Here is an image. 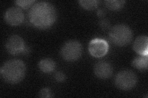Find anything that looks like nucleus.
<instances>
[{
    "label": "nucleus",
    "instance_id": "obj_1",
    "mask_svg": "<svg viewBox=\"0 0 148 98\" xmlns=\"http://www.w3.org/2000/svg\"><path fill=\"white\" fill-rule=\"evenodd\" d=\"M28 17L30 23L37 28L48 29L57 19V11L51 3L41 1L36 3L30 9Z\"/></svg>",
    "mask_w": 148,
    "mask_h": 98
},
{
    "label": "nucleus",
    "instance_id": "obj_2",
    "mask_svg": "<svg viewBox=\"0 0 148 98\" xmlns=\"http://www.w3.org/2000/svg\"><path fill=\"white\" fill-rule=\"evenodd\" d=\"M25 64L20 59H11L4 63L0 69L2 78L10 84H17L24 79L26 74Z\"/></svg>",
    "mask_w": 148,
    "mask_h": 98
},
{
    "label": "nucleus",
    "instance_id": "obj_3",
    "mask_svg": "<svg viewBox=\"0 0 148 98\" xmlns=\"http://www.w3.org/2000/svg\"><path fill=\"white\" fill-rule=\"evenodd\" d=\"M133 38V32L130 28L123 24L115 25L110 29L109 39L111 43L117 46L123 47L130 43Z\"/></svg>",
    "mask_w": 148,
    "mask_h": 98
},
{
    "label": "nucleus",
    "instance_id": "obj_4",
    "mask_svg": "<svg viewBox=\"0 0 148 98\" xmlns=\"http://www.w3.org/2000/svg\"><path fill=\"white\" fill-rule=\"evenodd\" d=\"M136 74L130 70H123L119 72L115 78V84L119 89L123 91L130 90L137 83Z\"/></svg>",
    "mask_w": 148,
    "mask_h": 98
},
{
    "label": "nucleus",
    "instance_id": "obj_5",
    "mask_svg": "<svg viewBox=\"0 0 148 98\" xmlns=\"http://www.w3.org/2000/svg\"><path fill=\"white\" fill-rule=\"evenodd\" d=\"M82 54V46L77 41H69L65 43L61 50L62 58L67 62H75Z\"/></svg>",
    "mask_w": 148,
    "mask_h": 98
},
{
    "label": "nucleus",
    "instance_id": "obj_6",
    "mask_svg": "<svg viewBox=\"0 0 148 98\" xmlns=\"http://www.w3.org/2000/svg\"><path fill=\"white\" fill-rule=\"evenodd\" d=\"M6 49L8 53L12 55L28 52V49L26 47L24 39L21 36L16 34L8 38L6 43Z\"/></svg>",
    "mask_w": 148,
    "mask_h": 98
},
{
    "label": "nucleus",
    "instance_id": "obj_7",
    "mask_svg": "<svg viewBox=\"0 0 148 98\" xmlns=\"http://www.w3.org/2000/svg\"><path fill=\"white\" fill-rule=\"evenodd\" d=\"M109 44L105 40L96 38L90 41L88 51L90 55L95 58H101L108 53Z\"/></svg>",
    "mask_w": 148,
    "mask_h": 98
},
{
    "label": "nucleus",
    "instance_id": "obj_8",
    "mask_svg": "<svg viewBox=\"0 0 148 98\" xmlns=\"http://www.w3.org/2000/svg\"><path fill=\"white\" fill-rule=\"evenodd\" d=\"M4 20L11 26L20 25L24 20V14L20 8H9L4 14Z\"/></svg>",
    "mask_w": 148,
    "mask_h": 98
},
{
    "label": "nucleus",
    "instance_id": "obj_9",
    "mask_svg": "<svg viewBox=\"0 0 148 98\" xmlns=\"http://www.w3.org/2000/svg\"><path fill=\"white\" fill-rule=\"evenodd\" d=\"M94 72L96 77L98 78L101 79H107L112 76L113 68L108 62L101 61L95 65Z\"/></svg>",
    "mask_w": 148,
    "mask_h": 98
},
{
    "label": "nucleus",
    "instance_id": "obj_10",
    "mask_svg": "<svg viewBox=\"0 0 148 98\" xmlns=\"http://www.w3.org/2000/svg\"><path fill=\"white\" fill-rule=\"evenodd\" d=\"M133 49L140 55H148V38L146 36H140L134 41Z\"/></svg>",
    "mask_w": 148,
    "mask_h": 98
},
{
    "label": "nucleus",
    "instance_id": "obj_11",
    "mask_svg": "<svg viewBox=\"0 0 148 98\" xmlns=\"http://www.w3.org/2000/svg\"><path fill=\"white\" fill-rule=\"evenodd\" d=\"M56 66L54 60L51 58H44L40 61L38 67L40 71L44 73H50L53 72Z\"/></svg>",
    "mask_w": 148,
    "mask_h": 98
},
{
    "label": "nucleus",
    "instance_id": "obj_12",
    "mask_svg": "<svg viewBox=\"0 0 148 98\" xmlns=\"http://www.w3.org/2000/svg\"><path fill=\"white\" fill-rule=\"evenodd\" d=\"M147 55H140L136 57L132 62V66L140 71H146L147 69Z\"/></svg>",
    "mask_w": 148,
    "mask_h": 98
},
{
    "label": "nucleus",
    "instance_id": "obj_13",
    "mask_svg": "<svg viewBox=\"0 0 148 98\" xmlns=\"http://www.w3.org/2000/svg\"><path fill=\"white\" fill-rule=\"evenodd\" d=\"M125 4V1L122 0H112V1H106L105 4L108 9L110 11H119Z\"/></svg>",
    "mask_w": 148,
    "mask_h": 98
},
{
    "label": "nucleus",
    "instance_id": "obj_14",
    "mask_svg": "<svg viewBox=\"0 0 148 98\" xmlns=\"http://www.w3.org/2000/svg\"><path fill=\"white\" fill-rule=\"evenodd\" d=\"M80 6L86 10H94L98 6L99 1L97 0H82L78 1Z\"/></svg>",
    "mask_w": 148,
    "mask_h": 98
},
{
    "label": "nucleus",
    "instance_id": "obj_15",
    "mask_svg": "<svg viewBox=\"0 0 148 98\" xmlns=\"http://www.w3.org/2000/svg\"><path fill=\"white\" fill-rule=\"evenodd\" d=\"M34 3L35 1L34 0H18V1H15V3L18 7L24 9L30 8Z\"/></svg>",
    "mask_w": 148,
    "mask_h": 98
},
{
    "label": "nucleus",
    "instance_id": "obj_16",
    "mask_svg": "<svg viewBox=\"0 0 148 98\" xmlns=\"http://www.w3.org/2000/svg\"><path fill=\"white\" fill-rule=\"evenodd\" d=\"M38 96L42 98H50L53 97V92L49 88H43L41 89L39 93Z\"/></svg>",
    "mask_w": 148,
    "mask_h": 98
},
{
    "label": "nucleus",
    "instance_id": "obj_17",
    "mask_svg": "<svg viewBox=\"0 0 148 98\" xmlns=\"http://www.w3.org/2000/svg\"><path fill=\"white\" fill-rule=\"evenodd\" d=\"M54 78H55V80L58 82H62L66 80V76L64 72H62L61 71H58L55 74Z\"/></svg>",
    "mask_w": 148,
    "mask_h": 98
},
{
    "label": "nucleus",
    "instance_id": "obj_18",
    "mask_svg": "<svg viewBox=\"0 0 148 98\" xmlns=\"http://www.w3.org/2000/svg\"><path fill=\"white\" fill-rule=\"evenodd\" d=\"M99 25L104 30H106V29H108V28H109V22L106 19L103 20L100 22Z\"/></svg>",
    "mask_w": 148,
    "mask_h": 98
},
{
    "label": "nucleus",
    "instance_id": "obj_19",
    "mask_svg": "<svg viewBox=\"0 0 148 98\" xmlns=\"http://www.w3.org/2000/svg\"><path fill=\"white\" fill-rule=\"evenodd\" d=\"M97 14H98V16L99 17H103L106 14V12L103 9H100L97 11Z\"/></svg>",
    "mask_w": 148,
    "mask_h": 98
}]
</instances>
